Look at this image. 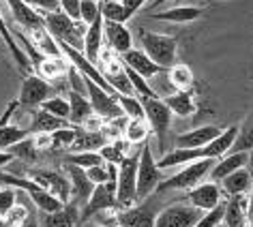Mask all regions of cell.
Returning <instances> with one entry per match:
<instances>
[{
    "label": "cell",
    "mask_w": 253,
    "mask_h": 227,
    "mask_svg": "<svg viewBox=\"0 0 253 227\" xmlns=\"http://www.w3.org/2000/svg\"><path fill=\"white\" fill-rule=\"evenodd\" d=\"M123 65L129 67L131 71L140 73L144 79H150V77H155V75H159L163 71V67H159L157 62H153L146 54L142 52V49H135V47H131L129 52L123 54Z\"/></svg>",
    "instance_id": "ac0fdd59"
},
{
    "label": "cell",
    "mask_w": 253,
    "mask_h": 227,
    "mask_svg": "<svg viewBox=\"0 0 253 227\" xmlns=\"http://www.w3.org/2000/svg\"><path fill=\"white\" fill-rule=\"evenodd\" d=\"M219 187H221V193H225L227 197H232V195H245L251 187L249 167H240V169H236V172L227 174L225 178L219 182Z\"/></svg>",
    "instance_id": "4316f807"
},
{
    "label": "cell",
    "mask_w": 253,
    "mask_h": 227,
    "mask_svg": "<svg viewBox=\"0 0 253 227\" xmlns=\"http://www.w3.org/2000/svg\"><path fill=\"white\" fill-rule=\"evenodd\" d=\"M33 43L39 52L45 56V58H54V56H60V47L58 43L54 41V37L47 33L45 28H39V30H33Z\"/></svg>",
    "instance_id": "836d02e7"
},
{
    "label": "cell",
    "mask_w": 253,
    "mask_h": 227,
    "mask_svg": "<svg viewBox=\"0 0 253 227\" xmlns=\"http://www.w3.org/2000/svg\"><path fill=\"white\" fill-rule=\"evenodd\" d=\"M65 172L69 176V182H71V199H75L78 204H86L88 197H90V193H92V189H94V185L86 176V169L65 163Z\"/></svg>",
    "instance_id": "44dd1931"
},
{
    "label": "cell",
    "mask_w": 253,
    "mask_h": 227,
    "mask_svg": "<svg viewBox=\"0 0 253 227\" xmlns=\"http://www.w3.org/2000/svg\"><path fill=\"white\" fill-rule=\"evenodd\" d=\"M150 133V127L146 120L142 118H133V120L126 122V129H125V140L129 144H144L146 137Z\"/></svg>",
    "instance_id": "d590c367"
},
{
    "label": "cell",
    "mask_w": 253,
    "mask_h": 227,
    "mask_svg": "<svg viewBox=\"0 0 253 227\" xmlns=\"http://www.w3.org/2000/svg\"><path fill=\"white\" fill-rule=\"evenodd\" d=\"M0 37L4 39V43H7V47H9V52L13 54V58L20 62L22 69H30V60H28V56L24 54V49L17 45L15 39H13V35L9 33V28H7V22H4V15H2V11H0Z\"/></svg>",
    "instance_id": "e575fe53"
},
{
    "label": "cell",
    "mask_w": 253,
    "mask_h": 227,
    "mask_svg": "<svg viewBox=\"0 0 253 227\" xmlns=\"http://www.w3.org/2000/svg\"><path fill=\"white\" fill-rule=\"evenodd\" d=\"M69 62L62 60L60 56H54V58H43V62L39 65V75L45 79H58L62 75H69Z\"/></svg>",
    "instance_id": "d6a6232c"
},
{
    "label": "cell",
    "mask_w": 253,
    "mask_h": 227,
    "mask_svg": "<svg viewBox=\"0 0 253 227\" xmlns=\"http://www.w3.org/2000/svg\"><path fill=\"white\" fill-rule=\"evenodd\" d=\"M84 79V88L88 90V101H90V107H92V114L94 116H99L101 120H112V118H118V116H125L123 110H120L118 105V97H114V94H110L107 90H103V88H99L94 81Z\"/></svg>",
    "instance_id": "ba28073f"
},
{
    "label": "cell",
    "mask_w": 253,
    "mask_h": 227,
    "mask_svg": "<svg viewBox=\"0 0 253 227\" xmlns=\"http://www.w3.org/2000/svg\"><path fill=\"white\" fill-rule=\"evenodd\" d=\"M39 107H41L43 112H47V114H52V116H56V118L69 120V101L58 97V94H54V97L45 99Z\"/></svg>",
    "instance_id": "b9f144b4"
},
{
    "label": "cell",
    "mask_w": 253,
    "mask_h": 227,
    "mask_svg": "<svg viewBox=\"0 0 253 227\" xmlns=\"http://www.w3.org/2000/svg\"><path fill=\"white\" fill-rule=\"evenodd\" d=\"M125 150H126V146L123 140H114V142L103 144V146L99 148V154H101V159H103V163L118 165V163L125 159Z\"/></svg>",
    "instance_id": "60d3db41"
},
{
    "label": "cell",
    "mask_w": 253,
    "mask_h": 227,
    "mask_svg": "<svg viewBox=\"0 0 253 227\" xmlns=\"http://www.w3.org/2000/svg\"><path fill=\"white\" fill-rule=\"evenodd\" d=\"M247 206H249V197L247 195H232L225 201L223 225L225 227H247Z\"/></svg>",
    "instance_id": "d4e9b609"
},
{
    "label": "cell",
    "mask_w": 253,
    "mask_h": 227,
    "mask_svg": "<svg viewBox=\"0 0 253 227\" xmlns=\"http://www.w3.org/2000/svg\"><path fill=\"white\" fill-rule=\"evenodd\" d=\"M251 150H253V116L243 127H238L236 142H234L230 152H251Z\"/></svg>",
    "instance_id": "f35d334b"
},
{
    "label": "cell",
    "mask_w": 253,
    "mask_h": 227,
    "mask_svg": "<svg viewBox=\"0 0 253 227\" xmlns=\"http://www.w3.org/2000/svg\"><path fill=\"white\" fill-rule=\"evenodd\" d=\"M49 97H54V86L41 75H28L22 84L17 101H20V105L26 107H39Z\"/></svg>",
    "instance_id": "4fadbf2b"
},
{
    "label": "cell",
    "mask_w": 253,
    "mask_h": 227,
    "mask_svg": "<svg viewBox=\"0 0 253 227\" xmlns=\"http://www.w3.org/2000/svg\"><path fill=\"white\" fill-rule=\"evenodd\" d=\"M223 129L214 127V124H204V127L185 131V133L176 135V148H204L211 144Z\"/></svg>",
    "instance_id": "e0dca14e"
},
{
    "label": "cell",
    "mask_w": 253,
    "mask_h": 227,
    "mask_svg": "<svg viewBox=\"0 0 253 227\" xmlns=\"http://www.w3.org/2000/svg\"><path fill=\"white\" fill-rule=\"evenodd\" d=\"M28 208L24 206V204H15L13 208L9 210V214L4 217L2 221H4V227H20L24 221H26V217H28Z\"/></svg>",
    "instance_id": "681fc988"
},
{
    "label": "cell",
    "mask_w": 253,
    "mask_h": 227,
    "mask_svg": "<svg viewBox=\"0 0 253 227\" xmlns=\"http://www.w3.org/2000/svg\"><path fill=\"white\" fill-rule=\"evenodd\" d=\"M200 15H202V9L200 7H172V9L159 11V13H153L150 17H153V20H159V22L187 24V22L198 20Z\"/></svg>",
    "instance_id": "4dcf8cb0"
},
{
    "label": "cell",
    "mask_w": 253,
    "mask_h": 227,
    "mask_svg": "<svg viewBox=\"0 0 253 227\" xmlns=\"http://www.w3.org/2000/svg\"><path fill=\"white\" fill-rule=\"evenodd\" d=\"M15 204H17V189L9 185H0V219L7 217Z\"/></svg>",
    "instance_id": "bcb514c9"
},
{
    "label": "cell",
    "mask_w": 253,
    "mask_h": 227,
    "mask_svg": "<svg viewBox=\"0 0 253 227\" xmlns=\"http://www.w3.org/2000/svg\"><path fill=\"white\" fill-rule=\"evenodd\" d=\"M169 71V81L176 90H189L193 86V71L187 65H174Z\"/></svg>",
    "instance_id": "74e56055"
},
{
    "label": "cell",
    "mask_w": 253,
    "mask_h": 227,
    "mask_svg": "<svg viewBox=\"0 0 253 227\" xmlns=\"http://www.w3.org/2000/svg\"><path fill=\"white\" fill-rule=\"evenodd\" d=\"M114 208H120L116 201V182L107 180L103 185H94L90 197L84 204V208L80 210V219L78 223L84 225L88 219L94 217L97 212H105V210H114Z\"/></svg>",
    "instance_id": "52a82bcc"
},
{
    "label": "cell",
    "mask_w": 253,
    "mask_h": 227,
    "mask_svg": "<svg viewBox=\"0 0 253 227\" xmlns=\"http://www.w3.org/2000/svg\"><path fill=\"white\" fill-rule=\"evenodd\" d=\"M86 176L92 185H103V182L110 180V174H107V163H101V165H92L86 169Z\"/></svg>",
    "instance_id": "f907efd6"
},
{
    "label": "cell",
    "mask_w": 253,
    "mask_h": 227,
    "mask_svg": "<svg viewBox=\"0 0 253 227\" xmlns=\"http://www.w3.org/2000/svg\"><path fill=\"white\" fill-rule=\"evenodd\" d=\"M103 144H107V137L103 131H88V129H82L78 127L75 131V140L71 144L73 152H84V150H99Z\"/></svg>",
    "instance_id": "f1b7e54d"
},
{
    "label": "cell",
    "mask_w": 253,
    "mask_h": 227,
    "mask_svg": "<svg viewBox=\"0 0 253 227\" xmlns=\"http://www.w3.org/2000/svg\"><path fill=\"white\" fill-rule=\"evenodd\" d=\"M120 2L125 4V9L131 13V17H133V15L137 13V11H140V9L144 7V4H146V0H120Z\"/></svg>",
    "instance_id": "db71d44e"
},
{
    "label": "cell",
    "mask_w": 253,
    "mask_h": 227,
    "mask_svg": "<svg viewBox=\"0 0 253 227\" xmlns=\"http://www.w3.org/2000/svg\"><path fill=\"white\" fill-rule=\"evenodd\" d=\"M118 105H120V110H123V114L129 118V120H133V118H142V120H146L142 99L133 97V94H118Z\"/></svg>",
    "instance_id": "8d00e7d4"
},
{
    "label": "cell",
    "mask_w": 253,
    "mask_h": 227,
    "mask_svg": "<svg viewBox=\"0 0 253 227\" xmlns=\"http://www.w3.org/2000/svg\"><path fill=\"white\" fill-rule=\"evenodd\" d=\"M146 199L148 201H144V204H133L129 208H123L114 217V223L120 227H155L159 210L155 208V197H146Z\"/></svg>",
    "instance_id": "9c48e42d"
},
{
    "label": "cell",
    "mask_w": 253,
    "mask_h": 227,
    "mask_svg": "<svg viewBox=\"0 0 253 227\" xmlns=\"http://www.w3.org/2000/svg\"><path fill=\"white\" fill-rule=\"evenodd\" d=\"M20 227H41V225H39V221L35 219V214H28L26 221H24V223H22Z\"/></svg>",
    "instance_id": "9f6ffc18"
},
{
    "label": "cell",
    "mask_w": 253,
    "mask_h": 227,
    "mask_svg": "<svg viewBox=\"0 0 253 227\" xmlns=\"http://www.w3.org/2000/svg\"><path fill=\"white\" fill-rule=\"evenodd\" d=\"M75 131L78 127H65V129H58V131H52L49 133V146L52 148H71V144L75 140Z\"/></svg>",
    "instance_id": "ee69618b"
},
{
    "label": "cell",
    "mask_w": 253,
    "mask_h": 227,
    "mask_svg": "<svg viewBox=\"0 0 253 227\" xmlns=\"http://www.w3.org/2000/svg\"><path fill=\"white\" fill-rule=\"evenodd\" d=\"M101 15V11H99V2L97 0H82L80 2V20L86 24H92L97 17Z\"/></svg>",
    "instance_id": "c3c4849f"
},
{
    "label": "cell",
    "mask_w": 253,
    "mask_h": 227,
    "mask_svg": "<svg viewBox=\"0 0 253 227\" xmlns=\"http://www.w3.org/2000/svg\"><path fill=\"white\" fill-rule=\"evenodd\" d=\"M65 127H71V122L69 120H62V118H56L52 114L43 112L39 107V112H35L33 116V124L28 127V133L30 135H43V133H52V131H58V129H65Z\"/></svg>",
    "instance_id": "83f0119b"
},
{
    "label": "cell",
    "mask_w": 253,
    "mask_h": 227,
    "mask_svg": "<svg viewBox=\"0 0 253 227\" xmlns=\"http://www.w3.org/2000/svg\"><path fill=\"white\" fill-rule=\"evenodd\" d=\"M80 219V204L75 199H69L60 210L43 212L41 227H75Z\"/></svg>",
    "instance_id": "d6986e66"
},
{
    "label": "cell",
    "mask_w": 253,
    "mask_h": 227,
    "mask_svg": "<svg viewBox=\"0 0 253 227\" xmlns=\"http://www.w3.org/2000/svg\"><path fill=\"white\" fill-rule=\"evenodd\" d=\"M140 49L148 56L153 62H157L163 69H172L178 56V43L174 37L159 35V33H150V30H142L140 33Z\"/></svg>",
    "instance_id": "7a4b0ae2"
},
{
    "label": "cell",
    "mask_w": 253,
    "mask_h": 227,
    "mask_svg": "<svg viewBox=\"0 0 253 227\" xmlns=\"http://www.w3.org/2000/svg\"><path fill=\"white\" fill-rule=\"evenodd\" d=\"M80 2L82 0H58V7L71 20H80Z\"/></svg>",
    "instance_id": "f5cc1de1"
},
{
    "label": "cell",
    "mask_w": 253,
    "mask_h": 227,
    "mask_svg": "<svg viewBox=\"0 0 253 227\" xmlns=\"http://www.w3.org/2000/svg\"><path fill=\"white\" fill-rule=\"evenodd\" d=\"M9 152L13 154V156H24V159H33V156L37 154V144H35V137H26V140H22V142H17L15 146H11L9 148Z\"/></svg>",
    "instance_id": "7dc6e473"
},
{
    "label": "cell",
    "mask_w": 253,
    "mask_h": 227,
    "mask_svg": "<svg viewBox=\"0 0 253 227\" xmlns=\"http://www.w3.org/2000/svg\"><path fill=\"white\" fill-rule=\"evenodd\" d=\"M219 227H225V225H223V223H221V225H219Z\"/></svg>",
    "instance_id": "6125c7cd"
},
{
    "label": "cell",
    "mask_w": 253,
    "mask_h": 227,
    "mask_svg": "<svg viewBox=\"0 0 253 227\" xmlns=\"http://www.w3.org/2000/svg\"><path fill=\"white\" fill-rule=\"evenodd\" d=\"M65 163H69V165H78L82 169H88L92 165H101L103 159H101L99 150H84V152H71L65 159Z\"/></svg>",
    "instance_id": "ab89813d"
},
{
    "label": "cell",
    "mask_w": 253,
    "mask_h": 227,
    "mask_svg": "<svg viewBox=\"0 0 253 227\" xmlns=\"http://www.w3.org/2000/svg\"><path fill=\"white\" fill-rule=\"evenodd\" d=\"M90 227H101V225H90Z\"/></svg>",
    "instance_id": "94428289"
},
{
    "label": "cell",
    "mask_w": 253,
    "mask_h": 227,
    "mask_svg": "<svg viewBox=\"0 0 253 227\" xmlns=\"http://www.w3.org/2000/svg\"><path fill=\"white\" fill-rule=\"evenodd\" d=\"M28 7H33L39 13H52V11H60L58 0H24Z\"/></svg>",
    "instance_id": "816d5d0a"
},
{
    "label": "cell",
    "mask_w": 253,
    "mask_h": 227,
    "mask_svg": "<svg viewBox=\"0 0 253 227\" xmlns=\"http://www.w3.org/2000/svg\"><path fill=\"white\" fill-rule=\"evenodd\" d=\"M99 11L101 17L105 22H118V24H126L131 20V13L125 9V4L120 0H101L99 2Z\"/></svg>",
    "instance_id": "1f68e13d"
},
{
    "label": "cell",
    "mask_w": 253,
    "mask_h": 227,
    "mask_svg": "<svg viewBox=\"0 0 253 227\" xmlns=\"http://www.w3.org/2000/svg\"><path fill=\"white\" fill-rule=\"evenodd\" d=\"M105 227H120V225H116V223H107Z\"/></svg>",
    "instance_id": "680465c9"
},
{
    "label": "cell",
    "mask_w": 253,
    "mask_h": 227,
    "mask_svg": "<svg viewBox=\"0 0 253 227\" xmlns=\"http://www.w3.org/2000/svg\"><path fill=\"white\" fill-rule=\"evenodd\" d=\"M4 2L9 4L11 13H13L15 22L20 24L24 30H39V28H45V24H43V15L39 11H35L33 7H28L24 0H4Z\"/></svg>",
    "instance_id": "ffe728a7"
},
{
    "label": "cell",
    "mask_w": 253,
    "mask_h": 227,
    "mask_svg": "<svg viewBox=\"0 0 253 227\" xmlns=\"http://www.w3.org/2000/svg\"><path fill=\"white\" fill-rule=\"evenodd\" d=\"M137 161H140V150L135 154H125V159L118 163L116 176V201L120 208H129L137 204L135 193V178H137Z\"/></svg>",
    "instance_id": "8992f818"
},
{
    "label": "cell",
    "mask_w": 253,
    "mask_h": 227,
    "mask_svg": "<svg viewBox=\"0 0 253 227\" xmlns=\"http://www.w3.org/2000/svg\"><path fill=\"white\" fill-rule=\"evenodd\" d=\"M20 107V101H11L7 105V110L0 114V150H9L11 146H15L17 142L26 140L30 135L28 129H22V127H15V124H9L13 114L17 112Z\"/></svg>",
    "instance_id": "5bb4252c"
},
{
    "label": "cell",
    "mask_w": 253,
    "mask_h": 227,
    "mask_svg": "<svg viewBox=\"0 0 253 227\" xmlns=\"http://www.w3.org/2000/svg\"><path fill=\"white\" fill-rule=\"evenodd\" d=\"M45 30L54 37V41L65 43V45L84 52V35H86V24L82 20H71L62 11H52V13H41Z\"/></svg>",
    "instance_id": "6da1fadb"
},
{
    "label": "cell",
    "mask_w": 253,
    "mask_h": 227,
    "mask_svg": "<svg viewBox=\"0 0 253 227\" xmlns=\"http://www.w3.org/2000/svg\"><path fill=\"white\" fill-rule=\"evenodd\" d=\"M67 101H69V122H71L73 127H84V124L94 116L90 101H88L82 92L71 90Z\"/></svg>",
    "instance_id": "cb8c5ba5"
},
{
    "label": "cell",
    "mask_w": 253,
    "mask_h": 227,
    "mask_svg": "<svg viewBox=\"0 0 253 227\" xmlns=\"http://www.w3.org/2000/svg\"><path fill=\"white\" fill-rule=\"evenodd\" d=\"M163 180L161 169L157 167V161L153 156V150L146 142L142 144L140 148V161H137V178H135V193H137V201H144L146 197H150L159 182Z\"/></svg>",
    "instance_id": "277c9868"
},
{
    "label": "cell",
    "mask_w": 253,
    "mask_h": 227,
    "mask_svg": "<svg viewBox=\"0 0 253 227\" xmlns=\"http://www.w3.org/2000/svg\"><path fill=\"white\" fill-rule=\"evenodd\" d=\"M103 39L107 43V47L118 56H123L125 52H129L133 47V37H131V30L126 28V24L103 20Z\"/></svg>",
    "instance_id": "2e32d148"
},
{
    "label": "cell",
    "mask_w": 253,
    "mask_h": 227,
    "mask_svg": "<svg viewBox=\"0 0 253 227\" xmlns=\"http://www.w3.org/2000/svg\"><path fill=\"white\" fill-rule=\"evenodd\" d=\"M101 43H103V17H97L92 24L86 26V35H84V54L86 60H90L92 65L99 62V54H101Z\"/></svg>",
    "instance_id": "603a6c76"
},
{
    "label": "cell",
    "mask_w": 253,
    "mask_h": 227,
    "mask_svg": "<svg viewBox=\"0 0 253 227\" xmlns=\"http://www.w3.org/2000/svg\"><path fill=\"white\" fill-rule=\"evenodd\" d=\"M163 2H168V0H155V2H153V9H157V7H159V4H163Z\"/></svg>",
    "instance_id": "6f0895ef"
},
{
    "label": "cell",
    "mask_w": 253,
    "mask_h": 227,
    "mask_svg": "<svg viewBox=\"0 0 253 227\" xmlns=\"http://www.w3.org/2000/svg\"><path fill=\"white\" fill-rule=\"evenodd\" d=\"M217 159H198V161H191L187 165H182L180 172H176L169 180H161L157 191H172V189H193L195 185H200L202 180L211 174V169L214 167Z\"/></svg>",
    "instance_id": "5b68a950"
},
{
    "label": "cell",
    "mask_w": 253,
    "mask_h": 227,
    "mask_svg": "<svg viewBox=\"0 0 253 227\" xmlns=\"http://www.w3.org/2000/svg\"><path fill=\"white\" fill-rule=\"evenodd\" d=\"M0 185H2V182H0ZM0 227H4V221L2 219H0Z\"/></svg>",
    "instance_id": "91938a15"
},
{
    "label": "cell",
    "mask_w": 253,
    "mask_h": 227,
    "mask_svg": "<svg viewBox=\"0 0 253 227\" xmlns=\"http://www.w3.org/2000/svg\"><path fill=\"white\" fill-rule=\"evenodd\" d=\"M125 73H126V77H129L131 86H133V92H137V94H140L142 99H157V92H155L153 88L148 86V81L144 79L140 73L131 71L129 67H125Z\"/></svg>",
    "instance_id": "7bdbcfd3"
},
{
    "label": "cell",
    "mask_w": 253,
    "mask_h": 227,
    "mask_svg": "<svg viewBox=\"0 0 253 227\" xmlns=\"http://www.w3.org/2000/svg\"><path fill=\"white\" fill-rule=\"evenodd\" d=\"M28 178H33L39 187L49 191L54 197H58L62 204H67L71 199V182L58 172H52V169H30Z\"/></svg>",
    "instance_id": "7c38bea8"
},
{
    "label": "cell",
    "mask_w": 253,
    "mask_h": 227,
    "mask_svg": "<svg viewBox=\"0 0 253 227\" xmlns=\"http://www.w3.org/2000/svg\"><path fill=\"white\" fill-rule=\"evenodd\" d=\"M97 2H101V0H97Z\"/></svg>",
    "instance_id": "be15d7a7"
},
{
    "label": "cell",
    "mask_w": 253,
    "mask_h": 227,
    "mask_svg": "<svg viewBox=\"0 0 253 227\" xmlns=\"http://www.w3.org/2000/svg\"><path fill=\"white\" fill-rule=\"evenodd\" d=\"M223 212H225V201H221L219 206H214L212 210L202 212L200 221L195 223V227H219L223 223Z\"/></svg>",
    "instance_id": "f6af8a7d"
},
{
    "label": "cell",
    "mask_w": 253,
    "mask_h": 227,
    "mask_svg": "<svg viewBox=\"0 0 253 227\" xmlns=\"http://www.w3.org/2000/svg\"><path fill=\"white\" fill-rule=\"evenodd\" d=\"M249 156L251 152H230V154H223L221 159H217L214 167L211 169V180L212 182H221L227 174L236 172L240 167H247L249 165Z\"/></svg>",
    "instance_id": "7402d4cb"
},
{
    "label": "cell",
    "mask_w": 253,
    "mask_h": 227,
    "mask_svg": "<svg viewBox=\"0 0 253 227\" xmlns=\"http://www.w3.org/2000/svg\"><path fill=\"white\" fill-rule=\"evenodd\" d=\"M221 187H219V182H200V185H195L193 189H189V195H187V199H189V204L195 206L198 210L202 212H206V210H212L214 206H219L221 201Z\"/></svg>",
    "instance_id": "9a60e30c"
},
{
    "label": "cell",
    "mask_w": 253,
    "mask_h": 227,
    "mask_svg": "<svg viewBox=\"0 0 253 227\" xmlns=\"http://www.w3.org/2000/svg\"><path fill=\"white\" fill-rule=\"evenodd\" d=\"M200 217L202 210L191 204H172L159 210L155 227H195Z\"/></svg>",
    "instance_id": "30bf717a"
},
{
    "label": "cell",
    "mask_w": 253,
    "mask_h": 227,
    "mask_svg": "<svg viewBox=\"0 0 253 227\" xmlns=\"http://www.w3.org/2000/svg\"><path fill=\"white\" fill-rule=\"evenodd\" d=\"M15 156L9 152V150H0V167H4V165H9V163H13Z\"/></svg>",
    "instance_id": "11a10c76"
},
{
    "label": "cell",
    "mask_w": 253,
    "mask_h": 227,
    "mask_svg": "<svg viewBox=\"0 0 253 227\" xmlns=\"http://www.w3.org/2000/svg\"><path fill=\"white\" fill-rule=\"evenodd\" d=\"M236 135H238L236 124H232V127H227L225 131H221V133L214 137L211 144H206L204 146V156L206 159H221V156L227 154L232 150L234 142H236Z\"/></svg>",
    "instance_id": "484cf974"
},
{
    "label": "cell",
    "mask_w": 253,
    "mask_h": 227,
    "mask_svg": "<svg viewBox=\"0 0 253 227\" xmlns=\"http://www.w3.org/2000/svg\"><path fill=\"white\" fill-rule=\"evenodd\" d=\"M142 105H144V116H146V122L150 131L159 137V144H163V137L168 133V127L172 122V116L174 114L169 112V107L163 103V99H142Z\"/></svg>",
    "instance_id": "8fae6325"
},
{
    "label": "cell",
    "mask_w": 253,
    "mask_h": 227,
    "mask_svg": "<svg viewBox=\"0 0 253 227\" xmlns=\"http://www.w3.org/2000/svg\"><path fill=\"white\" fill-rule=\"evenodd\" d=\"M163 103L169 107V112H172L174 116L187 118V116H191V114H195V101L189 90H176L174 94L163 99Z\"/></svg>",
    "instance_id": "f546056e"
},
{
    "label": "cell",
    "mask_w": 253,
    "mask_h": 227,
    "mask_svg": "<svg viewBox=\"0 0 253 227\" xmlns=\"http://www.w3.org/2000/svg\"><path fill=\"white\" fill-rule=\"evenodd\" d=\"M0 182H2V185H9V187H15L17 191H24L28 195V199H33L37 210H41V212H56L65 206L58 197H54L49 191H45V189L37 185L33 178H26V176L0 174Z\"/></svg>",
    "instance_id": "3957f363"
}]
</instances>
